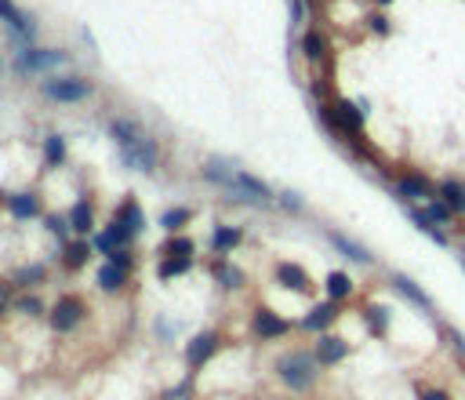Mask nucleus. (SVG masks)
Masks as SVG:
<instances>
[{"mask_svg":"<svg viewBox=\"0 0 465 400\" xmlns=\"http://www.w3.org/2000/svg\"><path fill=\"white\" fill-rule=\"evenodd\" d=\"M110 131H113V138L124 146V160H128L131 167H138V172H150V167L157 164L153 142L145 138V135H138V131H135V124H128V120H113V124H110Z\"/></svg>","mask_w":465,"mask_h":400,"instance_id":"f257e3e1","label":"nucleus"},{"mask_svg":"<svg viewBox=\"0 0 465 400\" xmlns=\"http://www.w3.org/2000/svg\"><path fill=\"white\" fill-rule=\"evenodd\" d=\"M320 117H324L327 128L342 138H360V131H364V106H353L349 98L334 102V106H324Z\"/></svg>","mask_w":465,"mask_h":400,"instance_id":"f03ea898","label":"nucleus"},{"mask_svg":"<svg viewBox=\"0 0 465 400\" xmlns=\"http://www.w3.org/2000/svg\"><path fill=\"white\" fill-rule=\"evenodd\" d=\"M316 356H309V353H287V356H280L277 361V371H280V378L291 386V389H299V393H306L313 382H316Z\"/></svg>","mask_w":465,"mask_h":400,"instance_id":"7ed1b4c3","label":"nucleus"},{"mask_svg":"<svg viewBox=\"0 0 465 400\" xmlns=\"http://www.w3.org/2000/svg\"><path fill=\"white\" fill-rule=\"evenodd\" d=\"M396 193L407 200H418V204H429L436 197V186L426 175H404V179H396Z\"/></svg>","mask_w":465,"mask_h":400,"instance_id":"20e7f679","label":"nucleus"},{"mask_svg":"<svg viewBox=\"0 0 465 400\" xmlns=\"http://www.w3.org/2000/svg\"><path fill=\"white\" fill-rule=\"evenodd\" d=\"M44 95L48 98H55V102H84L91 95V84H84V80H51L48 88H44Z\"/></svg>","mask_w":465,"mask_h":400,"instance_id":"39448f33","label":"nucleus"},{"mask_svg":"<svg viewBox=\"0 0 465 400\" xmlns=\"http://www.w3.org/2000/svg\"><path fill=\"white\" fill-rule=\"evenodd\" d=\"M66 62V51H26L18 58V66L26 73H44V70H58Z\"/></svg>","mask_w":465,"mask_h":400,"instance_id":"423d86ee","label":"nucleus"},{"mask_svg":"<svg viewBox=\"0 0 465 400\" xmlns=\"http://www.w3.org/2000/svg\"><path fill=\"white\" fill-rule=\"evenodd\" d=\"M313 356L320 364H338V361H346V356H349V342L338 339V335H320V342H316V353Z\"/></svg>","mask_w":465,"mask_h":400,"instance_id":"0eeeda50","label":"nucleus"},{"mask_svg":"<svg viewBox=\"0 0 465 400\" xmlns=\"http://www.w3.org/2000/svg\"><path fill=\"white\" fill-rule=\"evenodd\" d=\"M80 317H84L80 299H62L55 306V313H51V324H55V331H73L80 324Z\"/></svg>","mask_w":465,"mask_h":400,"instance_id":"6e6552de","label":"nucleus"},{"mask_svg":"<svg viewBox=\"0 0 465 400\" xmlns=\"http://www.w3.org/2000/svg\"><path fill=\"white\" fill-rule=\"evenodd\" d=\"M393 288H396L400 295H407V299H411V306H418L421 313H429V317L436 313V309H433V299H429V295L421 291V288H418L411 277H404V273H393Z\"/></svg>","mask_w":465,"mask_h":400,"instance_id":"1a4fd4ad","label":"nucleus"},{"mask_svg":"<svg viewBox=\"0 0 465 400\" xmlns=\"http://www.w3.org/2000/svg\"><path fill=\"white\" fill-rule=\"evenodd\" d=\"M334 321H338V302L331 299V302L313 306V309L306 313V317H302V328H306V331H327Z\"/></svg>","mask_w":465,"mask_h":400,"instance_id":"9d476101","label":"nucleus"},{"mask_svg":"<svg viewBox=\"0 0 465 400\" xmlns=\"http://www.w3.org/2000/svg\"><path fill=\"white\" fill-rule=\"evenodd\" d=\"M255 335H262V339H280V335H287L291 331V324L284 321V317H277L273 309H258L255 313Z\"/></svg>","mask_w":465,"mask_h":400,"instance_id":"9b49d317","label":"nucleus"},{"mask_svg":"<svg viewBox=\"0 0 465 400\" xmlns=\"http://www.w3.org/2000/svg\"><path fill=\"white\" fill-rule=\"evenodd\" d=\"M128 269H131V259L120 251V255H113V262H110V266H102L98 284H102L105 291H117V288L124 284V277H128Z\"/></svg>","mask_w":465,"mask_h":400,"instance_id":"f8f14e48","label":"nucleus"},{"mask_svg":"<svg viewBox=\"0 0 465 400\" xmlns=\"http://www.w3.org/2000/svg\"><path fill=\"white\" fill-rule=\"evenodd\" d=\"M218 349V335L215 331H204V335H197L193 342H189V349H185V361L193 364V368H200L204 361H211V353Z\"/></svg>","mask_w":465,"mask_h":400,"instance_id":"ddd939ff","label":"nucleus"},{"mask_svg":"<svg viewBox=\"0 0 465 400\" xmlns=\"http://www.w3.org/2000/svg\"><path fill=\"white\" fill-rule=\"evenodd\" d=\"M436 197L451 207L454 215H465V182L461 179H443L436 186Z\"/></svg>","mask_w":465,"mask_h":400,"instance_id":"4468645a","label":"nucleus"},{"mask_svg":"<svg viewBox=\"0 0 465 400\" xmlns=\"http://www.w3.org/2000/svg\"><path fill=\"white\" fill-rule=\"evenodd\" d=\"M277 280H280L284 288H291V291H299V295H306V291L313 288L309 277H306V269L294 266V262H280V266H277Z\"/></svg>","mask_w":465,"mask_h":400,"instance_id":"2eb2a0df","label":"nucleus"},{"mask_svg":"<svg viewBox=\"0 0 465 400\" xmlns=\"http://www.w3.org/2000/svg\"><path fill=\"white\" fill-rule=\"evenodd\" d=\"M331 244H334L338 251H342V255H346V259H353V262H360V266H371V262H374V255H371V251H367V247H360V244H356V240H349L346 233H334V229H331Z\"/></svg>","mask_w":465,"mask_h":400,"instance_id":"dca6fc26","label":"nucleus"},{"mask_svg":"<svg viewBox=\"0 0 465 400\" xmlns=\"http://www.w3.org/2000/svg\"><path fill=\"white\" fill-rule=\"evenodd\" d=\"M324 288H327V299H334V302H346L349 295H353V280H349V273H342V269L327 273Z\"/></svg>","mask_w":465,"mask_h":400,"instance_id":"f3484780","label":"nucleus"},{"mask_svg":"<svg viewBox=\"0 0 465 400\" xmlns=\"http://www.w3.org/2000/svg\"><path fill=\"white\" fill-rule=\"evenodd\" d=\"M407 219L414 222V229H421V233H426V237H433V240H436L440 247L447 244V233H443V229H440L436 222H429V215L421 212V207H411V212H407Z\"/></svg>","mask_w":465,"mask_h":400,"instance_id":"a211bd4d","label":"nucleus"},{"mask_svg":"<svg viewBox=\"0 0 465 400\" xmlns=\"http://www.w3.org/2000/svg\"><path fill=\"white\" fill-rule=\"evenodd\" d=\"M117 226H120L128 237H135L138 229H142V215H138V204H135V200H124V207L117 212Z\"/></svg>","mask_w":465,"mask_h":400,"instance_id":"6ab92c4d","label":"nucleus"},{"mask_svg":"<svg viewBox=\"0 0 465 400\" xmlns=\"http://www.w3.org/2000/svg\"><path fill=\"white\" fill-rule=\"evenodd\" d=\"M0 18H4V22H8L15 33H22V37H26V33H33V26L26 22L22 11H18V8L11 4V0H0Z\"/></svg>","mask_w":465,"mask_h":400,"instance_id":"aec40b11","label":"nucleus"},{"mask_svg":"<svg viewBox=\"0 0 465 400\" xmlns=\"http://www.w3.org/2000/svg\"><path fill=\"white\" fill-rule=\"evenodd\" d=\"M364 321H367L371 335H386V328H389V309L378 306V302H371V306H364Z\"/></svg>","mask_w":465,"mask_h":400,"instance_id":"412c9836","label":"nucleus"},{"mask_svg":"<svg viewBox=\"0 0 465 400\" xmlns=\"http://www.w3.org/2000/svg\"><path fill=\"white\" fill-rule=\"evenodd\" d=\"M421 212H426V215H429V222H436V226H451V222L458 219V215H454V212H451V207L443 204L440 197H433L426 207H421Z\"/></svg>","mask_w":465,"mask_h":400,"instance_id":"4be33fe9","label":"nucleus"},{"mask_svg":"<svg viewBox=\"0 0 465 400\" xmlns=\"http://www.w3.org/2000/svg\"><path fill=\"white\" fill-rule=\"evenodd\" d=\"M124 240H128V233H124L117 222L105 229V233H98V247L105 251V255H117V247H124Z\"/></svg>","mask_w":465,"mask_h":400,"instance_id":"5701e85b","label":"nucleus"},{"mask_svg":"<svg viewBox=\"0 0 465 400\" xmlns=\"http://www.w3.org/2000/svg\"><path fill=\"white\" fill-rule=\"evenodd\" d=\"M302 51H306V58H309V62H320V58H324V51H327L324 37L316 33V30H309V33L302 37Z\"/></svg>","mask_w":465,"mask_h":400,"instance_id":"b1692460","label":"nucleus"},{"mask_svg":"<svg viewBox=\"0 0 465 400\" xmlns=\"http://www.w3.org/2000/svg\"><path fill=\"white\" fill-rule=\"evenodd\" d=\"M8 207H11L15 219H33V215H37V200H33L30 193H15V197L8 200Z\"/></svg>","mask_w":465,"mask_h":400,"instance_id":"393cba45","label":"nucleus"},{"mask_svg":"<svg viewBox=\"0 0 465 400\" xmlns=\"http://www.w3.org/2000/svg\"><path fill=\"white\" fill-rule=\"evenodd\" d=\"M88 255H91V247L84 244V240H73V244H66V255H62V262H66L70 269H80L84 262H88Z\"/></svg>","mask_w":465,"mask_h":400,"instance_id":"a878e982","label":"nucleus"},{"mask_svg":"<svg viewBox=\"0 0 465 400\" xmlns=\"http://www.w3.org/2000/svg\"><path fill=\"white\" fill-rule=\"evenodd\" d=\"M91 204L88 200H80L77 207H73V212H70V226L77 229V233H88V229H91Z\"/></svg>","mask_w":465,"mask_h":400,"instance_id":"bb28decb","label":"nucleus"},{"mask_svg":"<svg viewBox=\"0 0 465 400\" xmlns=\"http://www.w3.org/2000/svg\"><path fill=\"white\" fill-rule=\"evenodd\" d=\"M240 244V229H232V226H218L215 229V247L218 251H229V247H237Z\"/></svg>","mask_w":465,"mask_h":400,"instance_id":"cd10ccee","label":"nucleus"},{"mask_svg":"<svg viewBox=\"0 0 465 400\" xmlns=\"http://www.w3.org/2000/svg\"><path fill=\"white\" fill-rule=\"evenodd\" d=\"M189 266H193L189 259H178V255H171V259H167V262L160 266V277H164V280H171V277H182V273H185Z\"/></svg>","mask_w":465,"mask_h":400,"instance_id":"c85d7f7f","label":"nucleus"},{"mask_svg":"<svg viewBox=\"0 0 465 400\" xmlns=\"http://www.w3.org/2000/svg\"><path fill=\"white\" fill-rule=\"evenodd\" d=\"M44 157H48V164H62V160H66V142H62L58 135H51L44 142Z\"/></svg>","mask_w":465,"mask_h":400,"instance_id":"c756f323","label":"nucleus"},{"mask_svg":"<svg viewBox=\"0 0 465 400\" xmlns=\"http://www.w3.org/2000/svg\"><path fill=\"white\" fill-rule=\"evenodd\" d=\"M160 222H164V229H178V226L189 222V212H185V207H171V212H167Z\"/></svg>","mask_w":465,"mask_h":400,"instance_id":"7c9ffc66","label":"nucleus"},{"mask_svg":"<svg viewBox=\"0 0 465 400\" xmlns=\"http://www.w3.org/2000/svg\"><path fill=\"white\" fill-rule=\"evenodd\" d=\"M189 251H193V240H185V237H171V240H167V255L189 259Z\"/></svg>","mask_w":465,"mask_h":400,"instance_id":"2f4dec72","label":"nucleus"},{"mask_svg":"<svg viewBox=\"0 0 465 400\" xmlns=\"http://www.w3.org/2000/svg\"><path fill=\"white\" fill-rule=\"evenodd\" d=\"M447 339H451V346H454V353H458V361H461V368H465V339H461V331L447 328Z\"/></svg>","mask_w":465,"mask_h":400,"instance_id":"473e14b6","label":"nucleus"},{"mask_svg":"<svg viewBox=\"0 0 465 400\" xmlns=\"http://www.w3.org/2000/svg\"><path fill=\"white\" fill-rule=\"evenodd\" d=\"M218 273H222V284H229V288H240V284H244L240 269H232V266H225V269H218Z\"/></svg>","mask_w":465,"mask_h":400,"instance_id":"72a5a7b5","label":"nucleus"},{"mask_svg":"<svg viewBox=\"0 0 465 400\" xmlns=\"http://www.w3.org/2000/svg\"><path fill=\"white\" fill-rule=\"evenodd\" d=\"M371 30H374L378 37H386V33H389V18H386L382 11H374V15H371Z\"/></svg>","mask_w":465,"mask_h":400,"instance_id":"f704fd0d","label":"nucleus"},{"mask_svg":"<svg viewBox=\"0 0 465 400\" xmlns=\"http://www.w3.org/2000/svg\"><path fill=\"white\" fill-rule=\"evenodd\" d=\"M418 400H451V396L443 393V389H436V386H421L418 389Z\"/></svg>","mask_w":465,"mask_h":400,"instance_id":"c9c22d12","label":"nucleus"},{"mask_svg":"<svg viewBox=\"0 0 465 400\" xmlns=\"http://www.w3.org/2000/svg\"><path fill=\"white\" fill-rule=\"evenodd\" d=\"M40 277H44V273H40V266H33V269H18V280H40Z\"/></svg>","mask_w":465,"mask_h":400,"instance_id":"e433bc0d","label":"nucleus"},{"mask_svg":"<svg viewBox=\"0 0 465 400\" xmlns=\"http://www.w3.org/2000/svg\"><path fill=\"white\" fill-rule=\"evenodd\" d=\"M18 306H22L26 313H40V299H33V295H26V299L18 302Z\"/></svg>","mask_w":465,"mask_h":400,"instance_id":"4c0bfd02","label":"nucleus"},{"mask_svg":"<svg viewBox=\"0 0 465 400\" xmlns=\"http://www.w3.org/2000/svg\"><path fill=\"white\" fill-rule=\"evenodd\" d=\"M0 309H4V288H0Z\"/></svg>","mask_w":465,"mask_h":400,"instance_id":"58836bf2","label":"nucleus"},{"mask_svg":"<svg viewBox=\"0 0 465 400\" xmlns=\"http://www.w3.org/2000/svg\"><path fill=\"white\" fill-rule=\"evenodd\" d=\"M378 4H382V8H386V4H393V0H378Z\"/></svg>","mask_w":465,"mask_h":400,"instance_id":"ea45409f","label":"nucleus"},{"mask_svg":"<svg viewBox=\"0 0 465 400\" xmlns=\"http://www.w3.org/2000/svg\"><path fill=\"white\" fill-rule=\"evenodd\" d=\"M461 266H465V259H461Z\"/></svg>","mask_w":465,"mask_h":400,"instance_id":"a19ab883","label":"nucleus"}]
</instances>
